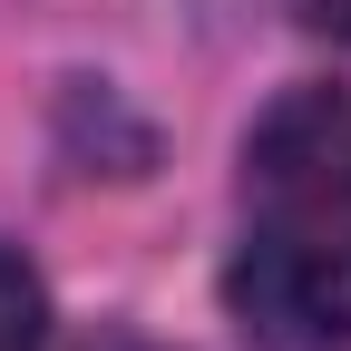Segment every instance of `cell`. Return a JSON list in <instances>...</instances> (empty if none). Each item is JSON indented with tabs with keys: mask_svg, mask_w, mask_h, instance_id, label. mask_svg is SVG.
<instances>
[{
	"mask_svg": "<svg viewBox=\"0 0 351 351\" xmlns=\"http://www.w3.org/2000/svg\"><path fill=\"white\" fill-rule=\"evenodd\" d=\"M302 20L332 29V39H351V0H302Z\"/></svg>",
	"mask_w": 351,
	"mask_h": 351,
	"instance_id": "277c9868",
	"label": "cell"
},
{
	"mask_svg": "<svg viewBox=\"0 0 351 351\" xmlns=\"http://www.w3.org/2000/svg\"><path fill=\"white\" fill-rule=\"evenodd\" d=\"M244 195L263 215H351V88H283L244 137Z\"/></svg>",
	"mask_w": 351,
	"mask_h": 351,
	"instance_id": "7a4b0ae2",
	"label": "cell"
},
{
	"mask_svg": "<svg viewBox=\"0 0 351 351\" xmlns=\"http://www.w3.org/2000/svg\"><path fill=\"white\" fill-rule=\"evenodd\" d=\"M39 332H49V293H39V274L0 244V351H39Z\"/></svg>",
	"mask_w": 351,
	"mask_h": 351,
	"instance_id": "3957f363",
	"label": "cell"
},
{
	"mask_svg": "<svg viewBox=\"0 0 351 351\" xmlns=\"http://www.w3.org/2000/svg\"><path fill=\"white\" fill-rule=\"evenodd\" d=\"M234 313L274 351H351V225L341 215H274V234L234 254Z\"/></svg>",
	"mask_w": 351,
	"mask_h": 351,
	"instance_id": "6da1fadb",
	"label": "cell"
}]
</instances>
